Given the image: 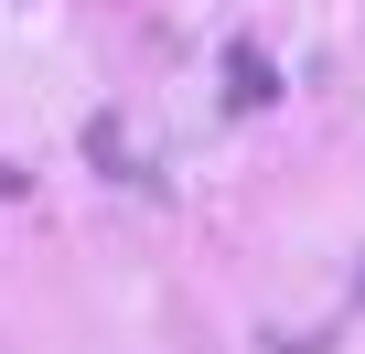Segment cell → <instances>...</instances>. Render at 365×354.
Masks as SVG:
<instances>
[{
    "mask_svg": "<svg viewBox=\"0 0 365 354\" xmlns=\"http://www.w3.org/2000/svg\"><path fill=\"white\" fill-rule=\"evenodd\" d=\"M269 97H279V65H269L258 43H226V108L247 118V108H269Z\"/></svg>",
    "mask_w": 365,
    "mask_h": 354,
    "instance_id": "cell-1",
    "label": "cell"
},
{
    "mask_svg": "<svg viewBox=\"0 0 365 354\" xmlns=\"http://www.w3.org/2000/svg\"><path fill=\"white\" fill-rule=\"evenodd\" d=\"M354 311H365V279H354Z\"/></svg>",
    "mask_w": 365,
    "mask_h": 354,
    "instance_id": "cell-2",
    "label": "cell"
}]
</instances>
